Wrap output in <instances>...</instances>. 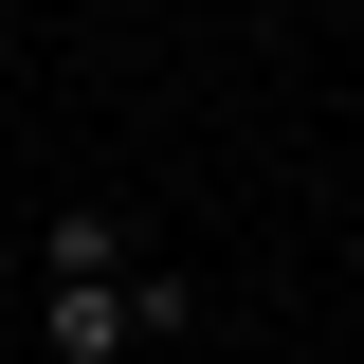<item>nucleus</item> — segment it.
Masks as SVG:
<instances>
[{"instance_id": "obj_1", "label": "nucleus", "mask_w": 364, "mask_h": 364, "mask_svg": "<svg viewBox=\"0 0 364 364\" xmlns=\"http://www.w3.org/2000/svg\"><path fill=\"white\" fill-rule=\"evenodd\" d=\"M182 328V273L128 255V273H37V364H128Z\"/></svg>"}, {"instance_id": "obj_2", "label": "nucleus", "mask_w": 364, "mask_h": 364, "mask_svg": "<svg viewBox=\"0 0 364 364\" xmlns=\"http://www.w3.org/2000/svg\"><path fill=\"white\" fill-rule=\"evenodd\" d=\"M128 255H146V237L109 219V200H55V219H37V273H128Z\"/></svg>"}]
</instances>
